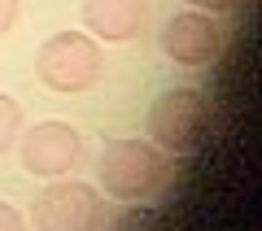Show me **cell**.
Listing matches in <instances>:
<instances>
[{
	"mask_svg": "<svg viewBox=\"0 0 262 231\" xmlns=\"http://www.w3.org/2000/svg\"><path fill=\"white\" fill-rule=\"evenodd\" d=\"M101 188L122 205H144L166 192L170 183V153L153 140H110L96 166Z\"/></svg>",
	"mask_w": 262,
	"mask_h": 231,
	"instance_id": "6da1fadb",
	"label": "cell"
},
{
	"mask_svg": "<svg viewBox=\"0 0 262 231\" xmlns=\"http://www.w3.org/2000/svg\"><path fill=\"white\" fill-rule=\"evenodd\" d=\"M149 135L166 153H196L219 131V105L196 87H170L149 105Z\"/></svg>",
	"mask_w": 262,
	"mask_h": 231,
	"instance_id": "7a4b0ae2",
	"label": "cell"
},
{
	"mask_svg": "<svg viewBox=\"0 0 262 231\" xmlns=\"http://www.w3.org/2000/svg\"><path fill=\"white\" fill-rule=\"evenodd\" d=\"M35 74L48 92H61V96H75L88 92V87L101 83L105 74V53L88 31H57L39 44L35 53Z\"/></svg>",
	"mask_w": 262,
	"mask_h": 231,
	"instance_id": "3957f363",
	"label": "cell"
},
{
	"mask_svg": "<svg viewBox=\"0 0 262 231\" xmlns=\"http://www.w3.org/2000/svg\"><path fill=\"white\" fill-rule=\"evenodd\" d=\"M31 222L39 231H96V227H110L114 218L105 210V196L92 183L57 175L31 201Z\"/></svg>",
	"mask_w": 262,
	"mask_h": 231,
	"instance_id": "277c9868",
	"label": "cell"
},
{
	"mask_svg": "<svg viewBox=\"0 0 262 231\" xmlns=\"http://www.w3.org/2000/svg\"><path fill=\"white\" fill-rule=\"evenodd\" d=\"M227 48V27L206 9H184L162 27V53L179 65H210Z\"/></svg>",
	"mask_w": 262,
	"mask_h": 231,
	"instance_id": "5b68a950",
	"label": "cell"
},
{
	"mask_svg": "<svg viewBox=\"0 0 262 231\" xmlns=\"http://www.w3.org/2000/svg\"><path fill=\"white\" fill-rule=\"evenodd\" d=\"M83 157V135L61 118H44L22 135V166L39 179L70 175Z\"/></svg>",
	"mask_w": 262,
	"mask_h": 231,
	"instance_id": "8992f818",
	"label": "cell"
},
{
	"mask_svg": "<svg viewBox=\"0 0 262 231\" xmlns=\"http://www.w3.org/2000/svg\"><path fill=\"white\" fill-rule=\"evenodd\" d=\"M79 18H83V27H88L92 39L122 44V39H136L144 31L149 0H83L79 5Z\"/></svg>",
	"mask_w": 262,
	"mask_h": 231,
	"instance_id": "52a82bcc",
	"label": "cell"
},
{
	"mask_svg": "<svg viewBox=\"0 0 262 231\" xmlns=\"http://www.w3.org/2000/svg\"><path fill=\"white\" fill-rule=\"evenodd\" d=\"M18 131H22V105L0 92V157L18 144Z\"/></svg>",
	"mask_w": 262,
	"mask_h": 231,
	"instance_id": "ba28073f",
	"label": "cell"
},
{
	"mask_svg": "<svg viewBox=\"0 0 262 231\" xmlns=\"http://www.w3.org/2000/svg\"><path fill=\"white\" fill-rule=\"evenodd\" d=\"M22 18V0H0V35H9Z\"/></svg>",
	"mask_w": 262,
	"mask_h": 231,
	"instance_id": "9c48e42d",
	"label": "cell"
},
{
	"mask_svg": "<svg viewBox=\"0 0 262 231\" xmlns=\"http://www.w3.org/2000/svg\"><path fill=\"white\" fill-rule=\"evenodd\" d=\"M188 9H206V13H227V9H236V13H245V0H188Z\"/></svg>",
	"mask_w": 262,
	"mask_h": 231,
	"instance_id": "30bf717a",
	"label": "cell"
},
{
	"mask_svg": "<svg viewBox=\"0 0 262 231\" xmlns=\"http://www.w3.org/2000/svg\"><path fill=\"white\" fill-rule=\"evenodd\" d=\"M27 227V214H18L9 201H0V231H22Z\"/></svg>",
	"mask_w": 262,
	"mask_h": 231,
	"instance_id": "8fae6325",
	"label": "cell"
}]
</instances>
